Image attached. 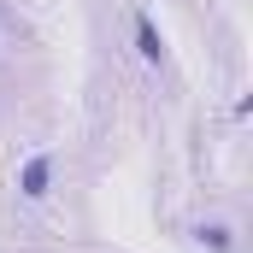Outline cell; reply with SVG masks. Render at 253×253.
Here are the masks:
<instances>
[{
  "instance_id": "2",
  "label": "cell",
  "mask_w": 253,
  "mask_h": 253,
  "mask_svg": "<svg viewBox=\"0 0 253 253\" xmlns=\"http://www.w3.org/2000/svg\"><path fill=\"white\" fill-rule=\"evenodd\" d=\"M129 24H135V53H141V65H165V36H159L153 12H135Z\"/></svg>"
},
{
  "instance_id": "1",
  "label": "cell",
  "mask_w": 253,
  "mask_h": 253,
  "mask_svg": "<svg viewBox=\"0 0 253 253\" xmlns=\"http://www.w3.org/2000/svg\"><path fill=\"white\" fill-rule=\"evenodd\" d=\"M53 177H59V153H30L24 165H18V200H30V206H42L47 194H53Z\"/></svg>"
},
{
  "instance_id": "3",
  "label": "cell",
  "mask_w": 253,
  "mask_h": 253,
  "mask_svg": "<svg viewBox=\"0 0 253 253\" xmlns=\"http://www.w3.org/2000/svg\"><path fill=\"white\" fill-rule=\"evenodd\" d=\"M194 248H206V253H242V242H236V224H194Z\"/></svg>"
}]
</instances>
